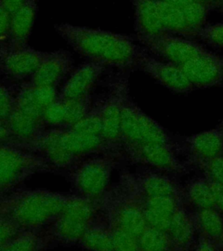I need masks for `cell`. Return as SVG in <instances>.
I'll return each mask as SVG.
<instances>
[{"instance_id": "cell-1", "label": "cell", "mask_w": 223, "mask_h": 251, "mask_svg": "<svg viewBox=\"0 0 223 251\" xmlns=\"http://www.w3.org/2000/svg\"><path fill=\"white\" fill-rule=\"evenodd\" d=\"M55 30L78 54L104 66L132 67L145 54L131 38L120 33L67 23L55 25Z\"/></svg>"}, {"instance_id": "cell-2", "label": "cell", "mask_w": 223, "mask_h": 251, "mask_svg": "<svg viewBox=\"0 0 223 251\" xmlns=\"http://www.w3.org/2000/svg\"><path fill=\"white\" fill-rule=\"evenodd\" d=\"M69 196L42 189L20 190L0 195V216L18 224L22 230H39L51 225Z\"/></svg>"}, {"instance_id": "cell-3", "label": "cell", "mask_w": 223, "mask_h": 251, "mask_svg": "<svg viewBox=\"0 0 223 251\" xmlns=\"http://www.w3.org/2000/svg\"><path fill=\"white\" fill-rule=\"evenodd\" d=\"M97 201L72 195L51 224L48 233L51 241L70 245L80 243L88 226L96 216Z\"/></svg>"}, {"instance_id": "cell-4", "label": "cell", "mask_w": 223, "mask_h": 251, "mask_svg": "<svg viewBox=\"0 0 223 251\" xmlns=\"http://www.w3.org/2000/svg\"><path fill=\"white\" fill-rule=\"evenodd\" d=\"M51 165L39 153L17 144L0 143V195L38 173L49 172Z\"/></svg>"}, {"instance_id": "cell-5", "label": "cell", "mask_w": 223, "mask_h": 251, "mask_svg": "<svg viewBox=\"0 0 223 251\" xmlns=\"http://www.w3.org/2000/svg\"><path fill=\"white\" fill-rule=\"evenodd\" d=\"M122 140L124 148L150 143L174 146L168 132L147 115L129 95L125 98L122 109Z\"/></svg>"}, {"instance_id": "cell-6", "label": "cell", "mask_w": 223, "mask_h": 251, "mask_svg": "<svg viewBox=\"0 0 223 251\" xmlns=\"http://www.w3.org/2000/svg\"><path fill=\"white\" fill-rule=\"evenodd\" d=\"M98 201L110 224L121 227L133 236L139 238L148 227L139 205L119 187L112 191L107 190Z\"/></svg>"}, {"instance_id": "cell-7", "label": "cell", "mask_w": 223, "mask_h": 251, "mask_svg": "<svg viewBox=\"0 0 223 251\" xmlns=\"http://www.w3.org/2000/svg\"><path fill=\"white\" fill-rule=\"evenodd\" d=\"M114 161L108 157H96L83 161L71 175L78 196L98 201L107 191Z\"/></svg>"}, {"instance_id": "cell-8", "label": "cell", "mask_w": 223, "mask_h": 251, "mask_svg": "<svg viewBox=\"0 0 223 251\" xmlns=\"http://www.w3.org/2000/svg\"><path fill=\"white\" fill-rule=\"evenodd\" d=\"M123 190L144 197L170 196L184 199L183 189L176 180L158 171L130 174L122 177L119 186Z\"/></svg>"}, {"instance_id": "cell-9", "label": "cell", "mask_w": 223, "mask_h": 251, "mask_svg": "<svg viewBox=\"0 0 223 251\" xmlns=\"http://www.w3.org/2000/svg\"><path fill=\"white\" fill-rule=\"evenodd\" d=\"M128 91L126 83L118 82L106 98L101 100L102 138L105 149H116L122 145V109Z\"/></svg>"}, {"instance_id": "cell-10", "label": "cell", "mask_w": 223, "mask_h": 251, "mask_svg": "<svg viewBox=\"0 0 223 251\" xmlns=\"http://www.w3.org/2000/svg\"><path fill=\"white\" fill-rule=\"evenodd\" d=\"M125 149L133 161L159 171L182 173L186 169L177 157L174 146L150 143L129 146Z\"/></svg>"}, {"instance_id": "cell-11", "label": "cell", "mask_w": 223, "mask_h": 251, "mask_svg": "<svg viewBox=\"0 0 223 251\" xmlns=\"http://www.w3.org/2000/svg\"><path fill=\"white\" fill-rule=\"evenodd\" d=\"M180 67L195 88L223 86V56L207 51Z\"/></svg>"}, {"instance_id": "cell-12", "label": "cell", "mask_w": 223, "mask_h": 251, "mask_svg": "<svg viewBox=\"0 0 223 251\" xmlns=\"http://www.w3.org/2000/svg\"><path fill=\"white\" fill-rule=\"evenodd\" d=\"M25 145L30 147L49 164L58 169L69 168L78 159L67 149L64 141V129L43 130L33 141Z\"/></svg>"}, {"instance_id": "cell-13", "label": "cell", "mask_w": 223, "mask_h": 251, "mask_svg": "<svg viewBox=\"0 0 223 251\" xmlns=\"http://www.w3.org/2000/svg\"><path fill=\"white\" fill-rule=\"evenodd\" d=\"M141 41L154 53L178 66H182L185 63L207 51L199 44L176 37L160 34L142 39Z\"/></svg>"}, {"instance_id": "cell-14", "label": "cell", "mask_w": 223, "mask_h": 251, "mask_svg": "<svg viewBox=\"0 0 223 251\" xmlns=\"http://www.w3.org/2000/svg\"><path fill=\"white\" fill-rule=\"evenodd\" d=\"M47 52L30 47H10L0 50V67L12 78L31 77L46 58Z\"/></svg>"}, {"instance_id": "cell-15", "label": "cell", "mask_w": 223, "mask_h": 251, "mask_svg": "<svg viewBox=\"0 0 223 251\" xmlns=\"http://www.w3.org/2000/svg\"><path fill=\"white\" fill-rule=\"evenodd\" d=\"M142 70L157 82L175 93H188L195 87L180 66L173 63L161 62L144 54L137 64Z\"/></svg>"}, {"instance_id": "cell-16", "label": "cell", "mask_w": 223, "mask_h": 251, "mask_svg": "<svg viewBox=\"0 0 223 251\" xmlns=\"http://www.w3.org/2000/svg\"><path fill=\"white\" fill-rule=\"evenodd\" d=\"M100 63H85L71 75L59 94V100H74L89 96L91 91L105 69Z\"/></svg>"}, {"instance_id": "cell-17", "label": "cell", "mask_w": 223, "mask_h": 251, "mask_svg": "<svg viewBox=\"0 0 223 251\" xmlns=\"http://www.w3.org/2000/svg\"><path fill=\"white\" fill-rule=\"evenodd\" d=\"M73 66L71 55L64 51L47 52L46 58L31 77V84L36 86L56 87L69 73Z\"/></svg>"}, {"instance_id": "cell-18", "label": "cell", "mask_w": 223, "mask_h": 251, "mask_svg": "<svg viewBox=\"0 0 223 251\" xmlns=\"http://www.w3.org/2000/svg\"><path fill=\"white\" fill-rule=\"evenodd\" d=\"M168 234L172 242L173 251H188L195 246L198 231L192 211L188 210L186 204L173 215Z\"/></svg>"}, {"instance_id": "cell-19", "label": "cell", "mask_w": 223, "mask_h": 251, "mask_svg": "<svg viewBox=\"0 0 223 251\" xmlns=\"http://www.w3.org/2000/svg\"><path fill=\"white\" fill-rule=\"evenodd\" d=\"M190 156L197 164L210 160L223 153V129L204 131L186 139Z\"/></svg>"}, {"instance_id": "cell-20", "label": "cell", "mask_w": 223, "mask_h": 251, "mask_svg": "<svg viewBox=\"0 0 223 251\" xmlns=\"http://www.w3.org/2000/svg\"><path fill=\"white\" fill-rule=\"evenodd\" d=\"M38 12L37 0H26V2L12 15L9 34V47H25L31 35L36 14Z\"/></svg>"}, {"instance_id": "cell-21", "label": "cell", "mask_w": 223, "mask_h": 251, "mask_svg": "<svg viewBox=\"0 0 223 251\" xmlns=\"http://www.w3.org/2000/svg\"><path fill=\"white\" fill-rule=\"evenodd\" d=\"M135 9L136 29L142 39L160 35L163 25L160 20L157 0H133Z\"/></svg>"}, {"instance_id": "cell-22", "label": "cell", "mask_w": 223, "mask_h": 251, "mask_svg": "<svg viewBox=\"0 0 223 251\" xmlns=\"http://www.w3.org/2000/svg\"><path fill=\"white\" fill-rule=\"evenodd\" d=\"M7 124L13 138L22 141L25 145L33 141L43 131L45 122L14 106Z\"/></svg>"}, {"instance_id": "cell-23", "label": "cell", "mask_w": 223, "mask_h": 251, "mask_svg": "<svg viewBox=\"0 0 223 251\" xmlns=\"http://www.w3.org/2000/svg\"><path fill=\"white\" fill-rule=\"evenodd\" d=\"M87 227L80 244L84 249L92 251H114L109 225L105 216L96 217Z\"/></svg>"}, {"instance_id": "cell-24", "label": "cell", "mask_w": 223, "mask_h": 251, "mask_svg": "<svg viewBox=\"0 0 223 251\" xmlns=\"http://www.w3.org/2000/svg\"><path fill=\"white\" fill-rule=\"evenodd\" d=\"M198 235L219 242L223 233V214L216 208L192 211Z\"/></svg>"}, {"instance_id": "cell-25", "label": "cell", "mask_w": 223, "mask_h": 251, "mask_svg": "<svg viewBox=\"0 0 223 251\" xmlns=\"http://www.w3.org/2000/svg\"><path fill=\"white\" fill-rule=\"evenodd\" d=\"M185 203L195 210L216 208L211 190L206 177L196 178L188 182L183 189Z\"/></svg>"}, {"instance_id": "cell-26", "label": "cell", "mask_w": 223, "mask_h": 251, "mask_svg": "<svg viewBox=\"0 0 223 251\" xmlns=\"http://www.w3.org/2000/svg\"><path fill=\"white\" fill-rule=\"evenodd\" d=\"M64 141L67 149L77 158L99 149H105L101 136L81 133L72 128L64 129Z\"/></svg>"}, {"instance_id": "cell-27", "label": "cell", "mask_w": 223, "mask_h": 251, "mask_svg": "<svg viewBox=\"0 0 223 251\" xmlns=\"http://www.w3.org/2000/svg\"><path fill=\"white\" fill-rule=\"evenodd\" d=\"M49 235H41L39 230H22L20 234L8 243L2 251H38L45 249L51 242Z\"/></svg>"}, {"instance_id": "cell-28", "label": "cell", "mask_w": 223, "mask_h": 251, "mask_svg": "<svg viewBox=\"0 0 223 251\" xmlns=\"http://www.w3.org/2000/svg\"><path fill=\"white\" fill-rule=\"evenodd\" d=\"M140 251H173V245L169 235L154 227H146L139 238Z\"/></svg>"}, {"instance_id": "cell-29", "label": "cell", "mask_w": 223, "mask_h": 251, "mask_svg": "<svg viewBox=\"0 0 223 251\" xmlns=\"http://www.w3.org/2000/svg\"><path fill=\"white\" fill-rule=\"evenodd\" d=\"M62 101L66 109V120L64 126L68 128L80 122L89 113L92 107L90 95L84 98L66 100Z\"/></svg>"}, {"instance_id": "cell-30", "label": "cell", "mask_w": 223, "mask_h": 251, "mask_svg": "<svg viewBox=\"0 0 223 251\" xmlns=\"http://www.w3.org/2000/svg\"><path fill=\"white\" fill-rule=\"evenodd\" d=\"M157 8L163 26L171 28L173 30H183L188 26L180 8L163 0H157Z\"/></svg>"}, {"instance_id": "cell-31", "label": "cell", "mask_w": 223, "mask_h": 251, "mask_svg": "<svg viewBox=\"0 0 223 251\" xmlns=\"http://www.w3.org/2000/svg\"><path fill=\"white\" fill-rule=\"evenodd\" d=\"M70 128L102 137L101 101L96 102L91 107L89 113Z\"/></svg>"}, {"instance_id": "cell-32", "label": "cell", "mask_w": 223, "mask_h": 251, "mask_svg": "<svg viewBox=\"0 0 223 251\" xmlns=\"http://www.w3.org/2000/svg\"><path fill=\"white\" fill-rule=\"evenodd\" d=\"M108 225L112 235L114 251H140L137 237L109 223Z\"/></svg>"}, {"instance_id": "cell-33", "label": "cell", "mask_w": 223, "mask_h": 251, "mask_svg": "<svg viewBox=\"0 0 223 251\" xmlns=\"http://www.w3.org/2000/svg\"><path fill=\"white\" fill-rule=\"evenodd\" d=\"M205 177L223 185V153L198 164Z\"/></svg>"}, {"instance_id": "cell-34", "label": "cell", "mask_w": 223, "mask_h": 251, "mask_svg": "<svg viewBox=\"0 0 223 251\" xmlns=\"http://www.w3.org/2000/svg\"><path fill=\"white\" fill-rule=\"evenodd\" d=\"M140 207V206H139ZM141 208V207H140ZM145 217L146 223L149 227H154L162 231L169 232L172 216L160 212L153 211L148 208H141Z\"/></svg>"}, {"instance_id": "cell-35", "label": "cell", "mask_w": 223, "mask_h": 251, "mask_svg": "<svg viewBox=\"0 0 223 251\" xmlns=\"http://www.w3.org/2000/svg\"><path fill=\"white\" fill-rule=\"evenodd\" d=\"M66 120V109L64 102L60 100H56L54 103L48 106L44 114V122L47 125L51 126L65 125Z\"/></svg>"}, {"instance_id": "cell-36", "label": "cell", "mask_w": 223, "mask_h": 251, "mask_svg": "<svg viewBox=\"0 0 223 251\" xmlns=\"http://www.w3.org/2000/svg\"><path fill=\"white\" fill-rule=\"evenodd\" d=\"M21 231V227L15 222L0 216V251Z\"/></svg>"}, {"instance_id": "cell-37", "label": "cell", "mask_w": 223, "mask_h": 251, "mask_svg": "<svg viewBox=\"0 0 223 251\" xmlns=\"http://www.w3.org/2000/svg\"><path fill=\"white\" fill-rule=\"evenodd\" d=\"M180 10L184 16L187 25L190 26L199 25L205 17V8L197 1H195L184 7L180 8Z\"/></svg>"}, {"instance_id": "cell-38", "label": "cell", "mask_w": 223, "mask_h": 251, "mask_svg": "<svg viewBox=\"0 0 223 251\" xmlns=\"http://www.w3.org/2000/svg\"><path fill=\"white\" fill-rule=\"evenodd\" d=\"M15 106V97L6 86L0 84V121L7 122Z\"/></svg>"}, {"instance_id": "cell-39", "label": "cell", "mask_w": 223, "mask_h": 251, "mask_svg": "<svg viewBox=\"0 0 223 251\" xmlns=\"http://www.w3.org/2000/svg\"><path fill=\"white\" fill-rule=\"evenodd\" d=\"M201 38L213 46L223 47V24H216L200 31Z\"/></svg>"}, {"instance_id": "cell-40", "label": "cell", "mask_w": 223, "mask_h": 251, "mask_svg": "<svg viewBox=\"0 0 223 251\" xmlns=\"http://www.w3.org/2000/svg\"><path fill=\"white\" fill-rule=\"evenodd\" d=\"M12 15L0 4V42L9 39Z\"/></svg>"}, {"instance_id": "cell-41", "label": "cell", "mask_w": 223, "mask_h": 251, "mask_svg": "<svg viewBox=\"0 0 223 251\" xmlns=\"http://www.w3.org/2000/svg\"><path fill=\"white\" fill-rule=\"evenodd\" d=\"M208 180V184L211 190L213 200L215 202V207L223 214V185L214 180Z\"/></svg>"}, {"instance_id": "cell-42", "label": "cell", "mask_w": 223, "mask_h": 251, "mask_svg": "<svg viewBox=\"0 0 223 251\" xmlns=\"http://www.w3.org/2000/svg\"><path fill=\"white\" fill-rule=\"evenodd\" d=\"M193 250L197 251H216L222 250L219 242L215 240L210 239L207 236L198 235L196 244L193 248Z\"/></svg>"}, {"instance_id": "cell-43", "label": "cell", "mask_w": 223, "mask_h": 251, "mask_svg": "<svg viewBox=\"0 0 223 251\" xmlns=\"http://www.w3.org/2000/svg\"><path fill=\"white\" fill-rule=\"evenodd\" d=\"M26 0H0V4H2L11 15L15 13L20 7H22Z\"/></svg>"}, {"instance_id": "cell-44", "label": "cell", "mask_w": 223, "mask_h": 251, "mask_svg": "<svg viewBox=\"0 0 223 251\" xmlns=\"http://www.w3.org/2000/svg\"><path fill=\"white\" fill-rule=\"evenodd\" d=\"M11 139H13V136L8 126L7 122L0 121V143L11 142Z\"/></svg>"}, {"instance_id": "cell-45", "label": "cell", "mask_w": 223, "mask_h": 251, "mask_svg": "<svg viewBox=\"0 0 223 251\" xmlns=\"http://www.w3.org/2000/svg\"><path fill=\"white\" fill-rule=\"evenodd\" d=\"M163 1L180 9V8L184 7L186 5H188V4H191V3L195 2L196 0H163Z\"/></svg>"}, {"instance_id": "cell-46", "label": "cell", "mask_w": 223, "mask_h": 251, "mask_svg": "<svg viewBox=\"0 0 223 251\" xmlns=\"http://www.w3.org/2000/svg\"><path fill=\"white\" fill-rule=\"evenodd\" d=\"M220 244H221L222 250H223V235H222V237H221V239H220Z\"/></svg>"}, {"instance_id": "cell-47", "label": "cell", "mask_w": 223, "mask_h": 251, "mask_svg": "<svg viewBox=\"0 0 223 251\" xmlns=\"http://www.w3.org/2000/svg\"><path fill=\"white\" fill-rule=\"evenodd\" d=\"M220 126H222V127H223V123H222V125Z\"/></svg>"}]
</instances>
